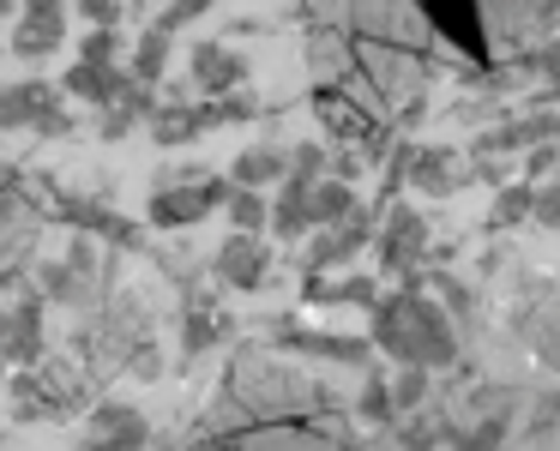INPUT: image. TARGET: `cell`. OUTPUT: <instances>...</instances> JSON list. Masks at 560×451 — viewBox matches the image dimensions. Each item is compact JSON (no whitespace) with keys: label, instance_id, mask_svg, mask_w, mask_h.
<instances>
[{"label":"cell","instance_id":"cell-1","mask_svg":"<svg viewBox=\"0 0 560 451\" xmlns=\"http://www.w3.org/2000/svg\"><path fill=\"white\" fill-rule=\"evenodd\" d=\"M374 349H386L398 367H428V373H440V367L458 361V319H452L434 295L404 283L398 295H386V301L374 307Z\"/></svg>","mask_w":560,"mask_h":451},{"label":"cell","instance_id":"cell-2","mask_svg":"<svg viewBox=\"0 0 560 451\" xmlns=\"http://www.w3.org/2000/svg\"><path fill=\"white\" fill-rule=\"evenodd\" d=\"M235 193L230 175H199V181H187L182 169H163L158 187H151V229H194V223H206L211 211H223Z\"/></svg>","mask_w":560,"mask_h":451},{"label":"cell","instance_id":"cell-3","mask_svg":"<svg viewBox=\"0 0 560 451\" xmlns=\"http://www.w3.org/2000/svg\"><path fill=\"white\" fill-rule=\"evenodd\" d=\"M422 19L434 25V37H446L452 49H464L470 67H488L494 61V43H488V25H482V0H416Z\"/></svg>","mask_w":560,"mask_h":451},{"label":"cell","instance_id":"cell-4","mask_svg":"<svg viewBox=\"0 0 560 451\" xmlns=\"http://www.w3.org/2000/svg\"><path fill=\"white\" fill-rule=\"evenodd\" d=\"M374 253H380V271H398V277H410L416 265L428 259V223L416 205H386V217H380V235H374ZM416 283V277H410Z\"/></svg>","mask_w":560,"mask_h":451},{"label":"cell","instance_id":"cell-5","mask_svg":"<svg viewBox=\"0 0 560 451\" xmlns=\"http://www.w3.org/2000/svg\"><path fill=\"white\" fill-rule=\"evenodd\" d=\"M380 217H386L380 205H355L343 223H331V229H314V241H307V271L350 265V259L362 253V247H374V235H380Z\"/></svg>","mask_w":560,"mask_h":451},{"label":"cell","instance_id":"cell-6","mask_svg":"<svg viewBox=\"0 0 560 451\" xmlns=\"http://www.w3.org/2000/svg\"><path fill=\"white\" fill-rule=\"evenodd\" d=\"M247 55L242 49H223L218 37H199L194 55H187V85L206 91V97H230V91H247Z\"/></svg>","mask_w":560,"mask_h":451},{"label":"cell","instance_id":"cell-7","mask_svg":"<svg viewBox=\"0 0 560 451\" xmlns=\"http://www.w3.org/2000/svg\"><path fill=\"white\" fill-rule=\"evenodd\" d=\"M548 139H560V115L555 109H530V115L500 121L494 133L470 139V157H524V151L548 145Z\"/></svg>","mask_w":560,"mask_h":451},{"label":"cell","instance_id":"cell-8","mask_svg":"<svg viewBox=\"0 0 560 451\" xmlns=\"http://www.w3.org/2000/svg\"><path fill=\"white\" fill-rule=\"evenodd\" d=\"M151 446V422L133 403H97L85 422V451H145Z\"/></svg>","mask_w":560,"mask_h":451},{"label":"cell","instance_id":"cell-9","mask_svg":"<svg viewBox=\"0 0 560 451\" xmlns=\"http://www.w3.org/2000/svg\"><path fill=\"white\" fill-rule=\"evenodd\" d=\"M271 337L283 343V349H302V355H319V361H338V367H374V337H331V331H307L295 325V319H278V331Z\"/></svg>","mask_w":560,"mask_h":451},{"label":"cell","instance_id":"cell-10","mask_svg":"<svg viewBox=\"0 0 560 451\" xmlns=\"http://www.w3.org/2000/svg\"><path fill=\"white\" fill-rule=\"evenodd\" d=\"M211 271H218V283H230V289H259V283L271 277V253H266L259 235H223Z\"/></svg>","mask_w":560,"mask_h":451},{"label":"cell","instance_id":"cell-11","mask_svg":"<svg viewBox=\"0 0 560 451\" xmlns=\"http://www.w3.org/2000/svg\"><path fill=\"white\" fill-rule=\"evenodd\" d=\"M127 79H133V73H127V67H97V61H73V67H67V73H61V91H67V97H73V103H85V109H115V103H121V91H127Z\"/></svg>","mask_w":560,"mask_h":451},{"label":"cell","instance_id":"cell-12","mask_svg":"<svg viewBox=\"0 0 560 451\" xmlns=\"http://www.w3.org/2000/svg\"><path fill=\"white\" fill-rule=\"evenodd\" d=\"M307 229H314V181L307 175H283L278 199H271V235L302 241Z\"/></svg>","mask_w":560,"mask_h":451},{"label":"cell","instance_id":"cell-13","mask_svg":"<svg viewBox=\"0 0 560 451\" xmlns=\"http://www.w3.org/2000/svg\"><path fill=\"white\" fill-rule=\"evenodd\" d=\"M283 175H290V151L271 145V139L247 145L242 157L230 163V181H235V187H254V193H271V187H283Z\"/></svg>","mask_w":560,"mask_h":451},{"label":"cell","instance_id":"cell-14","mask_svg":"<svg viewBox=\"0 0 560 451\" xmlns=\"http://www.w3.org/2000/svg\"><path fill=\"white\" fill-rule=\"evenodd\" d=\"M211 127H218V121H211V103H163V109L151 115L145 133L170 151V145H194V139L211 133Z\"/></svg>","mask_w":560,"mask_h":451},{"label":"cell","instance_id":"cell-15","mask_svg":"<svg viewBox=\"0 0 560 451\" xmlns=\"http://www.w3.org/2000/svg\"><path fill=\"white\" fill-rule=\"evenodd\" d=\"M410 181L422 199H446L464 187V163L458 151H440V145H416V163H410Z\"/></svg>","mask_w":560,"mask_h":451},{"label":"cell","instance_id":"cell-16","mask_svg":"<svg viewBox=\"0 0 560 451\" xmlns=\"http://www.w3.org/2000/svg\"><path fill=\"white\" fill-rule=\"evenodd\" d=\"M43 307H49V301H43L37 289H31L25 301L13 307V325H7V349H0L7 361H19V367H37V361H43Z\"/></svg>","mask_w":560,"mask_h":451},{"label":"cell","instance_id":"cell-17","mask_svg":"<svg viewBox=\"0 0 560 451\" xmlns=\"http://www.w3.org/2000/svg\"><path fill=\"white\" fill-rule=\"evenodd\" d=\"M67 43V13H19L13 25V55L19 61H43Z\"/></svg>","mask_w":560,"mask_h":451},{"label":"cell","instance_id":"cell-18","mask_svg":"<svg viewBox=\"0 0 560 451\" xmlns=\"http://www.w3.org/2000/svg\"><path fill=\"white\" fill-rule=\"evenodd\" d=\"M170 43H175L170 31H158V25H151L145 37H139L133 49H127V73H133L139 85H151V91H158L163 79H170Z\"/></svg>","mask_w":560,"mask_h":451},{"label":"cell","instance_id":"cell-19","mask_svg":"<svg viewBox=\"0 0 560 451\" xmlns=\"http://www.w3.org/2000/svg\"><path fill=\"white\" fill-rule=\"evenodd\" d=\"M49 91L55 85H43V79H31V85H0V133H25Z\"/></svg>","mask_w":560,"mask_h":451},{"label":"cell","instance_id":"cell-20","mask_svg":"<svg viewBox=\"0 0 560 451\" xmlns=\"http://www.w3.org/2000/svg\"><path fill=\"white\" fill-rule=\"evenodd\" d=\"M355 415H362L368 427H398L404 422L398 403H392V373H386V367H368L362 397H355Z\"/></svg>","mask_w":560,"mask_h":451},{"label":"cell","instance_id":"cell-21","mask_svg":"<svg viewBox=\"0 0 560 451\" xmlns=\"http://www.w3.org/2000/svg\"><path fill=\"white\" fill-rule=\"evenodd\" d=\"M355 205H362V199H355V181H338V175H319L314 181V229L343 223Z\"/></svg>","mask_w":560,"mask_h":451},{"label":"cell","instance_id":"cell-22","mask_svg":"<svg viewBox=\"0 0 560 451\" xmlns=\"http://www.w3.org/2000/svg\"><path fill=\"white\" fill-rule=\"evenodd\" d=\"M37 295H43V301H61V307H79V301H91V277L61 259V265H43L37 271Z\"/></svg>","mask_w":560,"mask_h":451},{"label":"cell","instance_id":"cell-23","mask_svg":"<svg viewBox=\"0 0 560 451\" xmlns=\"http://www.w3.org/2000/svg\"><path fill=\"white\" fill-rule=\"evenodd\" d=\"M223 217H230V229H235V235H259V229H271V193L235 187L230 205H223Z\"/></svg>","mask_w":560,"mask_h":451},{"label":"cell","instance_id":"cell-24","mask_svg":"<svg viewBox=\"0 0 560 451\" xmlns=\"http://www.w3.org/2000/svg\"><path fill=\"white\" fill-rule=\"evenodd\" d=\"M524 217H536V181H506L488 211V229H518Z\"/></svg>","mask_w":560,"mask_h":451},{"label":"cell","instance_id":"cell-25","mask_svg":"<svg viewBox=\"0 0 560 451\" xmlns=\"http://www.w3.org/2000/svg\"><path fill=\"white\" fill-rule=\"evenodd\" d=\"M440 439H458L452 422H440V415L416 410V422H398V451H440Z\"/></svg>","mask_w":560,"mask_h":451},{"label":"cell","instance_id":"cell-26","mask_svg":"<svg viewBox=\"0 0 560 451\" xmlns=\"http://www.w3.org/2000/svg\"><path fill=\"white\" fill-rule=\"evenodd\" d=\"M428 391H434V373H428V367H398V373H392V403H398V415H416L428 403Z\"/></svg>","mask_w":560,"mask_h":451},{"label":"cell","instance_id":"cell-27","mask_svg":"<svg viewBox=\"0 0 560 451\" xmlns=\"http://www.w3.org/2000/svg\"><path fill=\"white\" fill-rule=\"evenodd\" d=\"M223 331H230V319H211V313H199V307H194V313L182 319V349L187 355H206L211 343H223Z\"/></svg>","mask_w":560,"mask_h":451},{"label":"cell","instance_id":"cell-28","mask_svg":"<svg viewBox=\"0 0 560 451\" xmlns=\"http://www.w3.org/2000/svg\"><path fill=\"white\" fill-rule=\"evenodd\" d=\"M512 434V415H482V422L470 427V434H458V446L452 451H500Z\"/></svg>","mask_w":560,"mask_h":451},{"label":"cell","instance_id":"cell-29","mask_svg":"<svg viewBox=\"0 0 560 451\" xmlns=\"http://www.w3.org/2000/svg\"><path fill=\"white\" fill-rule=\"evenodd\" d=\"M121 55H127V37H121V31H85V37H79V61L121 67Z\"/></svg>","mask_w":560,"mask_h":451},{"label":"cell","instance_id":"cell-30","mask_svg":"<svg viewBox=\"0 0 560 451\" xmlns=\"http://www.w3.org/2000/svg\"><path fill=\"white\" fill-rule=\"evenodd\" d=\"M211 7H218V0H170V7L158 13V31H170V37H175V31H187L194 19H206Z\"/></svg>","mask_w":560,"mask_h":451},{"label":"cell","instance_id":"cell-31","mask_svg":"<svg viewBox=\"0 0 560 451\" xmlns=\"http://www.w3.org/2000/svg\"><path fill=\"white\" fill-rule=\"evenodd\" d=\"M91 31H121V0H73Z\"/></svg>","mask_w":560,"mask_h":451},{"label":"cell","instance_id":"cell-32","mask_svg":"<svg viewBox=\"0 0 560 451\" xmlns=\"http://www.w3.org/2000/svg\"><path fill=\"white\" fill-rule=\"evenodd\" d=\"M555 169H560V139H548V145L524 151V181H548Z\"/></svg>","mask_w":560,"mask_h":451},{"label":"cell","instance_id":"cell-33","mask_svg":"<svg viewBox=\"0 0 560 451\" xmlns=\"http://www.w3.org/2000/svg\"><path fill=\"white\" fill-rule=\"evenodd\" d=\"M67 265H73V271H85V277L97 283V241H91L85 229H79V235H73V247H67Z\"/></svg>","mask_w":560,"mask_h":451},{"label":"cell","instance_id":"cell-34","mask_svg":"<svg viewBox=\"0 0 560 451\" xmlns=\"http://www.w3.org/2000/svg\"><path fill=\"white\" fill-rule=\"evenodd\" d=\"M25 13H67V0H25Z\"/></svg>","mask_w":560,"mask_h":451},{"label":"cell","instance_id":"cell-35","mask_svg":"<svg viewBox=\"0 0 560 451\" xmlns=\"http://www.w3.org/2000/svg\"><path fill=\"white\" fill-rule=\"evenodd\" d=\"M7 325H13V307H0V349H7Z\"/></svg>","mask_w":560,"mask_h":451},{"label":"cell","instance_id":"cell-36","mask_svg":"<svg viewBox=\"0 0 560 451\" xmlns=\"http://www.w3.org/2000/svg\"><path fill=\"white\" fill-rule=\"evenodd\" d=\"M0 385H7V355H0Z\"/></svg>","mask_w":560,"mask_h":451}]
</instances>
